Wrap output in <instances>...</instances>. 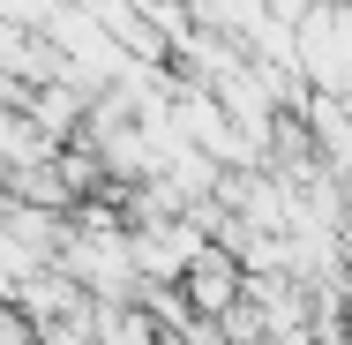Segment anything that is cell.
<instances>
[{
	"label": "cell",
	"mask_w": 352,
	"mask_h": 345,
	"mask_svg": "<svg viewBox=\"0 0 352 345\" xmlns=\"http://www.w3.org/2000/svg\"><path fill=\"white\" fill-rule=\"evenodd\" d=\"M180 293H188V308H195L203 323H217V315H225V308H232V300L248 293V263H240V255H232L225 240H210V248H203V255L188 263Z\"/></svg>",
	"instance_id": "6da1fadb"
},
{
	"label": "cell",
	"mask_w": 352,
	"mask_h": 345,
	"mask_svg": "<svg viewBox=\"0 0 352 345\" xmlns=\"http://www.w3.org/2000/svg\"><path fill=\"white\" fill-rule=\"evenodd\" d=\"M98 345H157V323H150V300H98Z\"/></svg>",
	"instance_id": "7a4b0ae2"
},
{
	"label": "cell",
	"mask_w": 352,
	"mask_h": 345,
	"mask_svg": "<svg viewBox=\"0 0 352 345\" xmlns=\"http://www.w3.org/2000/svg\"><path fill=\"white\" fill-rule=\"evenodd\" d=\"M188 8H195L203 30H225V38H240V45H248V30L270 15V0H188Z\"/></svg>",
	"instance_id": "3957f363"
},
{
	"label": "cell",
	"mask_w": 352,
	"mask_h": 345,
	"mask_svg": "<svg viewBox=\"0 0 352 345\" xmlns=\"http://www.w3.org/2000/svg\"><path fill=\"white\" fill-rule=\"evenodd\" d=\"M307 121H315V136L330 143V158H352V136H345V121H338V105H330V90L307 105Z\"/></svg>",
	"instance_id": "277c9868"
},
{
	"label": "cell",
	"mask_w": 352,
	"mask_h": 345,
	"mask_svg": "<svg viewBox=\"0 0 352 345\" xmlns=\"http://www.w3.org/2000/svg\"><path fill=\"white\" fill-rule=\"evenodd\" d=\"M135 8H150V0H135Z\"/></svg>",
	"instance_id": "5b68a950"
}]
</instances>
